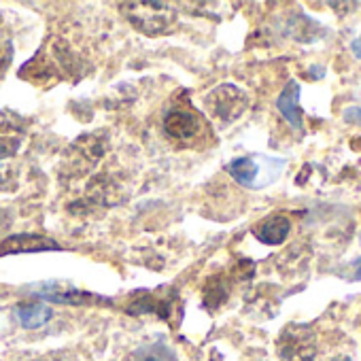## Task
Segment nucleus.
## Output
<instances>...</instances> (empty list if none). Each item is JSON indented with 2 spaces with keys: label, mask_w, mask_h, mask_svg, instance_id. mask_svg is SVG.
<instances>
[{
  "label": "nucleus",
  "mask_w": 361,
  "mask_h": 361,
  "mask_svg": "<svg viewBox=\"0 0 361 361\" xmlns=\"http://www.w3.org/2000/svg\"><path fill=\"white\" fill-rule=\"evenodd\" d=\"M37 361H77V359L71 353H49V355H45V357H41Z\"/></svg>",
  "instance_id": "obj_16"
},
{
  "label": "nucleus",
  "mask_w": 361,
  "mask_h": 361,
  "mask_svg": "<svg viewBox=\"0 0 361 361\" xmlns=\"http://www.w3.org/2000/svg\"><path fill=\"white\" fill-rule=\"evenodd\" d=\"M3 217H5V213L0 211V228H7V226H9V221H3Z\"/></svg>",
  "instance_id": "obj_19"
},
{
  "label": "nucleus",
  "mask_w": 361,
  "mask_h": 361,
  "mask_svg": "<svg viewBox=\"0 0 361 361\" xmlns=\"http://www.w3.org/2000/svg\"><path fill=\"white\" fill-rule=\"evenodd\" d=\"M39 251H60V245L43 234H16L0 243V255L39 253Z\"/></svg>",
  "instance_id": "obj_8"
},
{
  "label": "nucleus",
  "mask_w": 361,
  "mask_h": 361,
  "mask_svg": "<svg viewBox=\"0 0 361 361\" xmlns=\"http://www.w3.org/2000/svg\"><path fill=\"white\" fill-rule=\"evenodd\" d=\"M283 170H285V159L266 157V155H245L228 164L230 176L236 183L251 188V190L270 185L274 178H279Z\"/></svg>",
  "instance_id": "obj_2"
},
{
  "label": "nucleus",
  "mask_w": 361,
  "mask_h": 361,
  "mask_svg": "<svg viewBox=\"0 0 361 361\" xmlns=\"http://www.w3.org/2000/svg\"><path fill=\"white\" fill-rule=\"evenodd\" d=\"M353 51H355L357 58H361V39H357V41L353 43Z\"/></svg>",
  "instance_id": "obj_17"
},
{
  "label": "nucleus",
  "mask_w": 361,
  "mask_h": 361,
  "mask_svg": "<svg viewBox=\"0 0 361 361\" xmlns=\"http://www.w3.org/2000/svg\"><path fill=\"white\" fill-rule=\"evenodd\" d=\"M13 60V47H11V41L5 39V37H0V77H3L9 68Z\"/></svg>",
  "instance_id": "obj_15"
},
{
  "label": "nucleus",
  "mask_w": 361,
  "mask_h": 361,
  "mask_svg": "<svg viewBox=\"0 0 361 361\" xmlns=\"http://www.w3.org/2000/svg\"><path fill=\"white\" fill-rule=\"evenodd\" d=\"M230 295V283L226 281L224 274H215L207 281L204 285V306L209 310H217L221 304H226Z\"/></svg>",
  "instance_id": "obj_14"
},
{
  "label": "nucleus",
  "mask_w": 361,
  "mask_h": 361,
  "mask_svg": "<svg viewBox=\"0 0 361 361\" xmlns=\"http://www.w3.org/2000/svg\"><path fill=\"white\" fill-rule=\"evenodd\" d=\"M204 109L211 117L219 119L221 123H232L245 115L249 109V96L240 87L232 83L217 85L204 98Z\"/></svg>",
  "instance_id": "obj_4"
},
{
  "label": "nucleus",
  "mask_w": 361,
  "mask_h": 361,
  "mask_svg": "<svg viewBox=\"0 0 361 361\" xmlns=\"http://www.w3.org/2000/svg\"><path fill=\"white\" fill-rule=\"evenodd\" d=\"M164 130L168 136L176 140H190L200 134V119L194 111L188 109H172L164 117Z\"/></svg>",
  "instance_id": "obj_9"
},
{
  "label": "nucleus",
  "mask_w": 361,
  "mask_h": 361,
  "mask_svg": "<svg viewBox=\"0 0 361 361\" xmlns=\"http://www.w3.org/2000/svg\"><path fill=\"white\" fill-rule=\"evenodd\" d=\"M54 317V310L45 306L43 302H24L16 308V319L26 329H37L49 323Z\"/></svg>",
  "instance_id": "obj_13"
},
{
  "label": "nucleus",
  "mask_w": 361,
  "mask_h": 361,
  "mask_svg": "<svg viewBox=\"0 0 361 361\" xmlns=\"http://www.w3.org/2000/svg\"><path fill=\"white\" fill-rule=\"evenodd\" d=\"M136 300H130V306L126 308L130 314H157L166 321L172 323V317H176V321L183 314V306H180V300L176 295V291L172 289H159V291H138L134 295Z\"/></svg>",
  "instance_id": "obj_6"
},
{
  "label": "nucleus",
  "mask_w": 361,
  "mask_h": 361,
  "mask_svg": "<svg viewBox=\"0 0 361 361\" xmlns=\"http://www.w3.org/2000/svg\"><path fill=\"white\" fill-rule=\"evenodd\" d=\"M39 295L58 304H92L94 300L102 302L100 295H94V293H87V291H81L62 283H45L43 287H39Z\"/></svg>",
  "instance_id": "obj_12"
},
{
  "label": "nucleus",
  "mask_w": 361,
  "mask_h": 361,
  "mask_svg": "<svg viewBox=\"0 0 361 361\" xmlns=\"http://www.w3.org/2000/svg\"><path fill=\"white\" fill-rule=\"evenodd\" d=\"M142 361H166V359H161V357H157V355H147Z\"/></svg>",
  "instance_id": "obj_18"
},
{
  "label": "nucleus",
  "mask_w": 361,
  "mask_h": 361,
  "mask_svg": "<svg viewBox=\"0 0 361 361\" xmlns=\"http://www.w3.org/2000/svg\"><path fill=\"white\" fill-rule=\"evenodd\" d=\"M24 138V121L9 113V111H0V161L13 157Z\"/></svg>",
  "instance_id": "obj_7"
},
{
  "label": "nucleus",
  "mask_w": 361,
  "mask_h": 361,
  "mask_svg": "<svg viewBox=\"0 0 361 361\" xmlns=\"http://www.w3.org/2000/svg\"><path fill=\"white\" fill-rule=\"evenodd\" d=\"M298 100H300V85H298V81H289L285 85V90L281 92V96L276 98V109L295 132H302L304 121H302V109H300Z\"/></svg>",
  "instance_id": "obj_11"
},
{
  "label": "nucleus",
  "mask_w": 361,
  "mask_h": 361,
  "mask_svg": "<svg viewBox=\"0 0 361 361\" xmlns=\"http://www.w3.org/2000/svg\"><path fill=\"white\" fill-rule=\"evenodd\" d=\"M289 232H291V221L285 215H270L253 228V236L270 247L283 245L289 238Z\"/></svg>",
  "instance_id": "obj_10"
},
{
  "label": "nucleus",
  "mask_w": 361,
  "mask_h": 361,
  "mask_svg": "<svg viewBox=\"0 0 361 361\" xmlns=\"http://www.w3.org/2000/svg\"><path fill=\"white\" fill-rule=\"evenodd\" d=\"M355 279H357V281H361V262L357 264V272H355Z\"/></svg>",
  "instance_id": "obj_20"
},
{
  "label": "nucleus",
  "mask_w": 361,
  "mask_h": 361,
  "mask_svg": "<svg viewBox=\"0 0 361 361\" xmlns=\"http://www.w3.org/2000/svg\"><path fill=\"white\" fill-rule=\"evenodd\" d=\"M106 153V134L94 132L81 136L77 142L68 149V159H64V168L71 176H83L87 174Z\"/></svg>",
  "instance_id": "obj_5"
},
{
  "label": "nucleus",
  "mask_w": 361,
  "mask_h": 361,
  "mask_svg": "<svg viewBox=\"0 0 361 361\" xmlns=\"http://www.w3.org/2000/svg\"><path fill=\"white\" fill-rule=\"evenodd\" d=\"M276 355L281 361H314L317 334L310 325L289 323L276 338Z\"/></svg>",
  "instance_id": "obj_3"
},
{
  "label": "nucleus",
  "mask_w": 361,
  "mask_h": 361,
  "mask_svg": "<svg viewBox=\"0 0 361 361\" xmlns=\"http://www.w3.org/2000/svg\"><path fill=\"white\" fill-rule=\"evenodd\" d=\"M126 20L147 37L168 35L176 24V9L168 3H123L119 5Z\"/></svg>",
  "instance_id": "obj_1"
}]
</instances>
